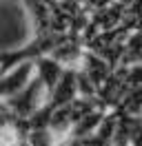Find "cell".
Listing matches in <instances>:
<instances>
[{
	"instance_id": "3957f363",
	"label": "cell",
	"mask_w": 142,
	"mask_h": 146,
	"mask_svg": "<svg viewBox=\"0 0 142 146\" xmlns=\"http://www.w3.org/2000/svg\"><path fill=\"white\" fill-rule=\"evenodd\" d=\"M78 98V78H76V69H67L62 73L60 82L53 86L49 95H47V102L51 104L53 109H60V106H67Z\"/></svg>"
},
{
	"instance_id": "277c9868",
	"label": "cell",
	"mask_w": 142,
	"mask_h": 146,
	"mask_svg": "<svg viewBox=\"0 0 142 146\" xmlns=\"http://www.w3.org/2000/svg\"><path fill=\"white\" fill-rule=\"evenodd\" d=\"M67 71L64 66H62L56 58H51V55H40V58H36L33 60V73L36 78L42 82V86L47 89V95H49V91H51L56 84L60 82L62 73Z\"/></svg>"
},
{
	"instance_id": "5b68a950",
	"label": "cell",
	"mask_w": 142,
	"mask_h": 146,
	"mask_svg": "<svg viewBox=\"0 0 142 146\" xmlns=\"http://www.w3.org/2000/svg\"><path fill=\"white\" fill-rule=\"evenodd\" d=\"M111 2H115V0H84V9L89 13H93V11H100L104 7H109Z\"/></svg>"
},
{
	"instance_id": "8992f818",
	"label": "cell",
	"mask_w": 142,
	"mask_h": 146,
	"mask_svg": "<svg viewBox=\"0 0 142 146\" xmlns=\"http://www.w3.org/2000/svg\"><path fill=\"white\" fill-rule=\"evenodd\" d=\"M0 73H2V71H0Z\"/></svg>"
},
{
	"instance_id": "7a4b0ae2",
	"label": "cell",
	"mask_w": 142,
	"mask_h": 146,
	"mask_svg": "<svg viewBox=\"0 0 142 146\" xmlns=\"http://www.w3.org/2000/svg\"><path fill=\"white\" fill-rule=\"evenodd\" d=\"M25 9L29 13L31 27H33V36L40 33H53L51 31V13L56 7V0H22Z\"/></svg>"
},
{
	"instance_id": "6da1fadb",
	"label": "cell",
	"mask_w": 142,
	"mask_h": 146,
	"mask_svg": "<svg viewBox=\"0 0 142 146\" xmlns=\"http://www.w3.org/2000/svg\"><path fill=\"white\" fill-rule=\"evenodd\" d=\"M44 102H47V89L42 86V82L36 78V73H33V78H31L16 95H11L9 100H5V104L11 109V113H13L16 117L27 119V117H31Z\"/></svg>"
}]
</instances>
